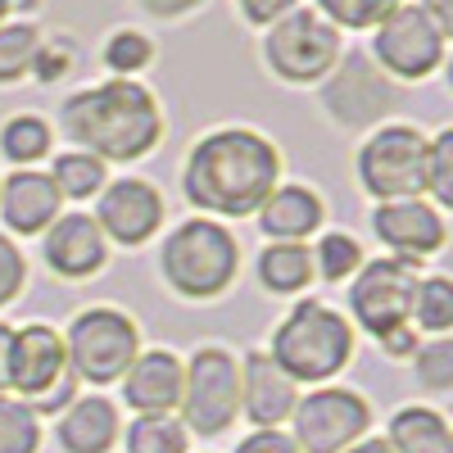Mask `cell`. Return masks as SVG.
Returning <instances> with one entry per match:
<instances>
[{"label": "cell", "instance_id": "15", "mask_svg": "<svg viewBox=\"0 0 453 453\" xmlns=\"http://www.w3.org/2000/svg\"><path fill=\"white\" fill-rule=\"evenodd\" d=\"M295 381L268 358V354H254L241 372V408L250 412V422L258 431H277L290 412H295Z\"/></svg>", "mask_w": 453, "mask_h": 453}, {"label": "cell", "instance_id": "18", "mask_svg": "<svg viewBox=\"0 0 453 453\" xmlns=\"http://www.w3.org/2000/svg\"><path fill=\"white\" fill-rule=\"evenodd\" d=\"M59 191L46 173H14L5 186H0V213L14 226L19 236H32V232H46L59 213Z\"/></svg>", "mask_w": 453, "mask_h": 453}, {"label": "cell", "instance_id": "29", "mask_svg": "<svg viewBox=\"0 0 453 453\" xmlns=\"http://www.w3.org/2000/svg\"><path fill=\"white\" fill-rule=\"evenodd\" d=\"M0 145H5V155L14 164H32L50 150V127L42 119H32V113H23V119H14L5 132H0Z\"/></svg>", "mask_w": 453, "mask_h": 453}, {"label": "cell", "instance_id": "2", "mask_svg": "<svg viewBox=\"0 0 453 453\" xmlns=\"http://www.w3.org/2000/svg\"><path fill=\"white\" fill-rule=\"evenodd\" d=\"M64 132L87 145V155L104 159H141L150 155V145L159 141L164 119L159 104L141 82H104L96 91H82L64 104Z\"/></svg>", "mask_w": 453, "mask_h": 453}, {"label": "cell", "instance_id": "7", "mask_svg": "<svg viewBox=\"0 0 453 453\" xmlns=\"http://www.w3.org/2000/svg\"><path fill=\"white\" fill-rule=\"evenodd\" d=\"M412 290H418V273L408 258H376L354 277L349 286V309L363 331L386 340L390 331L408 326L412 318Z\"/></svg>", "mask_w": 453, "mask_h": 453}, {"label": "cell", "instance_id": "37", "mask_svg": "<svg viewBox=\"0 0 453 453\" xmlns=\"http://www.w3.org/2000/svg\"><path fill=\"white\" fill-rule=\"evenodd\" d=\"M241 10H245V19H254V23H277L281 14L295 10V0H241Z\"/></svg>", "mask_w": 453, "mask_h": 453}, {"label": "cell", "instance_id": "17", "mask_svg": "<svg viewBox=\"0 0 453 453\" xmlns=\"http://www.w3.org/2000/svg\"><path fill=\"white\" fill-rule=\"evenodd\" d=\"M46 263L59 277H91V273H100V263H104V232L91 218H82V213L59 218L46 232Z\"/></svg>", "mask_w": 453, "mask_h": 453}, {"label": "cell", "instance_id": "39", "mask_svg": "<svg viewBox=\"0 0 453 453\" xmlns=\"http://www.w3.org/2000/svg\"><path fill=\"white\" fill-rule=\"evenodd\" d=\"M141 5L150 14H159V19H173V14H186V10H196L200 0H141Z\"/></svg>", "mask_w": 453, "mask_h": 453}, {"label": "cell", "instance_id": "30", "mask_svg": "<svg viewBox=\"0 0 453 453\" xmlns=\"http://www.w3.org/2000/svg\"><path fill=\"white\" fill-rule=\"evenodd\" d=\"M422 191H431L440 204H453V132H440V136L426 145Z\"/></svg>", "mask_w": 453, "mask_h": 453}, {"label": "cell", "instance_id": "27", "mask_svg": "<svg viewBox=\"0 0 453 453\" xmlns=\"http://www.w3.org/2000/svg\"><path fill=\"white\" fill-rule=\"evenodd\" d=\"M412 318L426 331H449L453 326V281L444 277H426L412 290Z\"/></svg>", "mask_w": 453, "mask_h": 453}, {"label": "cell", "instance_id": "31", "mask_svg": "<svg viewBox=\"0 0 453 453\" xmlns=\"http://www.w3.org/2000/svg\"><path fill=\"white\" fill-rule=\"evenodd\" d=\"M318 273L326 277V281H345L349 273H358V263H363V250H358V241L354 236H345V232H331V236H322V245H318Z\"/></svg>", "mask_w": 453, "mask_h": 453}, {"label": "cell", "instance_id": "38", "mask_svg": "<svg viewBox=\"0 0 453 453\" xmlns=\"http://www.w3.org/2000/svg\"><path fill=\"white\" fill-rule=\"evenodd\" d=\"M422 14L449 36L453 32V0H422Z\"/></svg>", "mask_w": 453, "mask_h": 453}, {"label": "cell", "instance_id": "36", "mask_svg": "<svg viewBox=\"0 0 453 453\" xmlns=\"http://www.w3.org/2000/svg\"><path fill=\"white\" fill-rule=\"evenodd\" d=\"M236 453H299V449H295V440L281 435V431H254L250 440L236 444Z\"/></svg>", "mask_w": 453, "mask_h": 453}, {"label": "cell", "instance_id": "34", "mask_svg": "<svg viewBox=\"0 0 453 453\" xmlns=\"http://www.w3.org/2000/svg\"><path fill=\"white\" fill-rule=\"evenodd\" d=\"M104 59H109L113 73H136V68L150 64V42H145L141 32H119V36L109 42Z\"/></svg>", "mask_w": 453, "mask_h": 453}, {"label": "cell", "instance_id": "5", "mask_svg": "<svg viewBox=\"0 0 453 453\" xmlns=\"http://www.w3.org/2000/svg\"><path fill=\"white\" fill-rule=\"evenodd\" d=\"M136 345H141V335H136V322L127 313L87 309L68 326L64 354H68V367L78 376L104 386V381H119V376L136 363Z\"/></svg>", "mask_w": 453, "mask_h": 453}, {"label": "cell", "instance_id": "26", "mask_svg": "<svg viewBox=\"0 0 453 453\" xmlns=\"http://www.w3.org/2000/svg\"><path fill=\"white\" fill-rule=\"evenodd\" d=\"M42 55V36H36L27 23L14 27H0V82H14L36 64Z\"/></svg>", "mask_w": 453, "mask_h": 453}, {"label": "cell", "instance_id": "22", "mask_svg": "<svg viewBox=\"0 0 453 453\" xmlns=\"http://www.w3.org/2000/svg\"><path fill=\"white\" fill-rule=\"evenodd\" d=\"M390 453H453L449 422L435 408H403L390 422Z\"/></svg>", "mask_w": 453, "mask_h": 453}, {"label": "cell", "instance_id": "14", "mask_svg": "<svg viewBox=\"0 0 453 453\" xmlns=\"http://www.w3.org/2000/svg\"><path fill=\"white\" fill-rule=\"evenodd\" d=\"M123 395L141 418H168L181 403V363L168 349L141 354L127 372H123Z\"/></svg>", "mask_w": 453, "mask_h": 453}, {"label": "cell", "instance_id": "24", "mask_svg": "<svg viewBox=\"0 0 453 453\" xmlns=\"http://www.w3.org/2000/svg\"><path fill=\"white\" fill-rule=\"evenodd\" d=\"M50 181H55V191H59V196H68V200H87V196H96L100 186H104V164H100L96 155H59Z\"/></svg>", "mask_w": 453, "mask_h": 453}, {"label": "cell", "instance_id": "10", "mask_svg": "<svg viewBox=\"0 0 453 453\" xmlns=\"http://www.w3.org/2000/svg\"><path fill=\"white\" fill-rule=\"evenodd\" d=\"M295 449L299 453H345L372 422V408L354 390H318L295 403Z\"/></svg>", "mask_w": 453, "mask_h": 453}, {"label": "cell", "instance_id": "28", "mask_svg": "<svg viewBox=\"0 0 453 453\" xmlns=\"http://www.w3.org/2000/svg\"><path fill=\"white\" fill-rule=\"evenodd\" d=\"M127 453H186V426L173 418H141L127 431Z\"/></svg>", "mask_w": 453, "mask_h": 453}, {"label": "cell", "instance_id": "9", "mask_svg": "<svg viewBox=\"0 0 453 453\" xmlns=\"http://www.w3.org/2000/svg\"><path fill=\"white\" fill-rule=\"evenodd\" d=\"M340 55V36L326 19L309 10H290L273 23L268 36V64L286 82H318Z\"/></svg>", "mask_w": 453, "mask_h": 453}, {"label": "cell", "instance_id": "8", "mask_svg": "<svg viewBox=\"0 0 453 453\" xmlns=\"http://www.w3.org/2000/svg\"><path fill=\"white\" fill-rule=\"evenodd\" d=\"M426 141L412 127H381L358 155V177L376 200H412L422 191Z\"/></svg>", "mask_w": 453, "mask_h": 453}, {"label": "cell", "instance_id": "4", "mask_svg": "<svg viewBox=\"0 0 453 453\" xmlns=\"http://www.w3.org/2000/svg\"><path fill=\"white\" fill-rule=\"evenodd\" d=\"M164 277L177 295L186 299H213L236 281V263H241V245L226 226L209 222V218H191L164 241Z\"/></svg>", "mask_w": 453, "mask_h": 453}, {"label": "cell", "instance_id": "33", "mask_svg": "<svg viewBox=\"0 0 453 453\" xmlns=\"http://www.w3.org/2000/svg\"><path fill=\"white\" fill-rule=\"evenodd\" d=\"M418 376L431 390H449L453 386V340H435V345L418 349Z\"/></svg>", "mask_w": 453, "mask_h": 453}, {"label": "cell", "instance_id": "21", "mask_svg": "<svg viewBox=\"0 0 453 453\" xmlns=\"http://www.w3.org/2000/svg\"><path fill=\"white\" fill-rule=\"evenodd\" d=\"M113 440H119V412L109 399H78L59 422V444L68 453H109Z\"/></svg>", "mask_w": 453, "mask_h": 453}, {"label": "cell", "instance_id": "12", "mask_svg": "<svg viewBox=\"0 0 453 453\" xmlns=\"http://www.w3.org/2000/svg\"><path fill=\"white\" fill-rule=\"evenodd\" d=\"M159 222H164V200H159V191L150 181L123 177V181H113L109 191L100 196L96 226H100V232H109L113 241H123V245L150 241V236L159 232Z\"/></svg>", "mask_w": 453, "mask_h": 453}, {"label": "cell", "instance_id": "25", "mask_svg": "<svg viewBox=\"0 0 453 453\" xmlns=\"http://www.w3.org/2000/svg\"><path fill=\"white\" fill-rule=\"evenodd\" d=\"M36 444H42V426L32 403L0 395V453H36Z\"/></svg>", "mask_w": 453, "mask_h": 453}, {"label": "cell", "instance_id": "19", "mask_svg": "<svg viewBox=\"0 0 453 453\" xmlns=\"http://www.w3.org/2000/svg\"><path fill=\"white\" fill-rule=\"evenodd\" d=\"M326 104L335 109L340 123H367L376 119L386 104H390V91L381 87V78L363 64V59H345V68H340V78L326 87Z\"/></svg>", "mask_w": 453, "mask_h": 453}, {"label": "cell", "instance_id": "43", "mask_svg": "<svg viewBox=\"0 0 453 453\" xmlns=\"http://www.w3.org/2000/svg\"><path fill=\"white\" fill-rule=\"evenodd\" d=\"M5 10H10V0H0V19H5Z\"/></svg>", "mask_w": 453, "mask_h": 453}, {"label": "cell", "instance_id": "40", "mask_svg": "<svg viewBox=\"0 0 453 453\" xmlns=\"http://www.w3.org/2000/svg\"><path fill=\"white\" fill-rule=\"evenodd\" d=\"M10 345H14V331L0 322V390H10Z\"/></svg>", "mask_w": 453, "mask_h": 453}, {"label": "cell", "instance_id": "20", "mask_svg": "<svg viewBox=\"0 0 453 453\" xmlns=\"http://www.w3.org/2000/svg\"><path fill=\"white\" fill-rule=\"evenodd\" d=\"M258 226L273 241H304L322 226V200L309 191V186H281L263 200L258 209Z\"/></svg>", "mask_w": 453, "mask_h": 453}, {"label": "cell", "instance_id": "23", "mask_svg": "<svg viewBox=\"0 0 453 453\" xmlns=\"http://www.w3.org/2000/svg\"><path fill=\"white\" fill-rule=\"evenodd\" d=\"M258 277L277 295H295V290H304L313 281V258L299 241H273L258 254Z\"/></svg>", "mask_w": 453, "mask_h": 453}, {"label": "cell", "instance_id": "32", "mask_svg": "<svg viewBox=\"0 0 453 453\" xmlns=\"http://www.w3.org/2000/svg\"><path fill=\"white\" fill-rule=\"evenodd\" d=\"M318 5L345 27H376L399 0H318Z\"/></svg>", "mask_w": 453, "mask_h": 453}, {"label": "cell", "instance_id": "16", "mask_svg": "<svg viewBox=\"0 0 453 453\" xmlns=\"http://www.w3.org/2000/svg\"><path fill=\"white\" fill-rule=\"evenodd\" d=\"M372 226L399 254H431L444 245V218L422 200H386L372 213Z\"/></svg>", "mask_w": 453, "mask_h": 453}, {"label": "cell", "instance_id": "3", "mask_svg": "<svg viewBox=\"0 0 453 453\" xmlns=\"http://www.w3.org/2000/svg\"><path fill=\"white\" fill-rule=\"evenodd\" d=\"M354 354V331L335 309L318 299H299L286 322L273 331V363L290 381H326Z\"/></svg>", "mask_w": 453, "mask_h": 453}, {"label": "cell", "instance_id": "11", "mask_svg": "<svg viewBox=\"0 0 453 453\" xmlns=\"http://www.w3.org/2000/svg\"><path fill=\"white\" fill-rule=\"evenodd\" d=\"M376 59L399 78H426L444 59V32L422 14V5H395L376 23Z\"/></svg>", "mask_w": 453, "mask_h": 453}, {"label": "cell", "instance_id": "41", "mask_svg": "<svg viewBox=\"0 0 453 453\" xmlns=\"http://www.w3.org/2000/svg\"><path fill=\"white\" fill-rule=\"evenodd\" d=\"M408 335H412L408 326L390 331V335H386V349H390V354H408V349H412V340H408Z\"/></svg>", "mask_w": 453, "mask_h": 453}, {"label": "cell", "instance_id": "42", "mask_svg": "<svg viewBox=\"0 0 453 453\" xmlns=\"http://www.w3.org/2000/svg\"><path fill=\"white\" fill-rule=\"evenodd\" d=\"M345 453H390V444L386 440H363V444H349Z\"/></svg>", "mask_w": 453, "mask_h": 453}, {"label": "cell", "instance_id": "35", "mask_svg": "<svg viewBox=\"0 0 453 453\" xmlns=\"http://www.w3.org/2000/svg\"><path fill=\"white\" fill-rule=\"evenodd\" d=\"M23 277H27V268H23L19 245L10 236H0V304H10V299L23 290Z\"/></svg>", "mask_w": 453, "mask_h": 453}, {"label": "cell", "instance_id": "13", "mask_svg": "<svg viewBox=\"0 0 453 453\" xmlns=\"http://www.w3.org/2000/svg\"><path fill=\"white\" fill-rule=\"evenodd\" d=\"M68 367L64 354V335H55L50 326L32 322L23 331H14V345H10V386L27 399H42L55 390V381Z\"/></svg>", "mask_w": 453, "mask_h": 453}, {"label": "cell", "instance_id": "6", "mask_svg": "<svg viewBox=\"0 0 453 453\" xmlns=\"http://www.w3.org/2000/svg\"><path fill=\"white\" fill-rule=\"evenodd\" d=\"M181 412L186 426L218 435L241 412V367L226 349H196L191 367H181Z\"/></svg>", "mask_w": 453, "mask_h": 453}, {"label": "cell", "instance_id": "1", "mask_svg": "<svg viewBox=\"0 0 453 453\" xmlns=\"http://www.w3.org/2000/svg\"><path fill=\"white\" fill-rule=\"evenodd\" d=\"M277 173H281L277 150L258 132L226 127V132L204 136L191 150L186 200L222 218H245V213H258L263 200L277 191Z\"/></svg>", "mask_w": 453, "mask_h": 453}]
</instances>
